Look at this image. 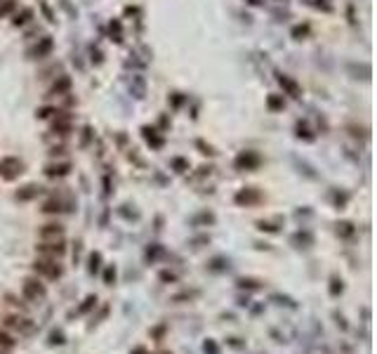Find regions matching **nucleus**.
I'll return each mask as SVG.
<instances>
[{
    "mask_svg": "<svg viewBox=\"0 0 377 354\" xmlns=\"http://www.w3.org/2000/svg\"><path fill=\"white\" fill-rule=\"evenodd\" d=\"M99 264H101V255L92 253L90 255V267H88V269H90V274H97L99 272Z\"/></svg>",
    "mask_w": 377,
    "mask_h": 354,
    "instance_id": "18",
    "label": "nucleus"
},
{
    "mask_svg": "<svg viewBox=\"0 0 377 354\" xmlns=\"http://www.w3.org/2000/svg\"><path fill=\"white\" fill-rule=\"evenodd\" d=\"M38 257H50V260H59L64 253H66V245L64 241H43V243L36 248Z\"/></svg>",
    "mask_w": 377,
    "mask_h": 354,
    "instance_id": "5",
    "label": "nucleus"
},
{
    "mask_svg": "<svg viewBox=\"0 0 377 354\" xmlns=\"http://www.w3.org/2000/svg\"><path fill=\"white\" fill-rule=\"evenodd\" d=\"M33 272L38 274V276H43V279H59L64 274L62 264L57 262V260H50V257H38L36 262H33Z\"/></svg>",
    "mask_w": 377,
    "mask_h": 354,
    "instance_id": "2",
    "label": "nucleus"
},
{
    "mask_svg": "<svg viewBox=\"0 0 377 354\" xmlns=\"http://www.w3.org/2000/svg\"><path fill=\"white\" fill-rule=\"evenodd\" d=\"M12 7H14V2H12V0H9V2H5V5H0V17H2L5 12H9Z\"/></svg>",
    "mask_w": 377,
    "mask_h": 354,
    "instance_id": "25",
    "label": "nucleus"
},
{
    "mask_svg": "<svg viewBox=\"0 0 377 354\" xmlns=\"http://www.w3.org/2000/svg\"><path fill=\"white\" fill-rule=\"evenodd\" d=\"M14 340H12V336H7V333H0V354H7L14 350Z\"/></svg>",
    "mask_w": 377,
    "mask_h": 354,
    "instance_id": "14",
    "label": "nucleus"
},
{
    "mask_svg": "<svg viewBox=\"0 0 377 354\" xmlns=\"http://www.w3.org/2000/svg\"><path fill=\"white\" fill-rule=\"evenodd\" d=\"M161 281H177V274H172V272H161Z\"/></svg>",
    "mask_w": 377,
    "mask_h": 354,
    "instance_id": "24",
    "label": "nucleus"
},
{
    "mask_svg": "<svg viewBox=\"0 0 377 354\" xmlns=\"http://www.w3.org/2000/svg\"><path fill=\"white\" fill-rule=\"evenodd\" d=\"M238 288H248V291H260V288H262V281H257V279H241V281H238Z\"/></svg>",
    "mask_w": 377,
    "mask_h": 354,
    "instance_id": "16",
    "label": "nucleus"
},
{
    "mask_svg": "<svg viewBox=\"0 0 377 354\" xmlns=\"http://www.w3.org/2000/svg\"><path fill=\"white\" fill-rule=\"evenodd\" d=\"M28 19H31V9H24L21 14H17V17H14V26H21V24H26Z\"/></svg>",
    "mask_w": 377,
    "mask_h": 354,
    "instance_id": "20",
    "label": "nucleus"
},
{
    "mask_svg": "<svg viewBox=\"0 0 377 354\" xmlns=\"http://www.w3.org/2000/svg\"><path fill=\"white\" fill-rule=\"evenodd\" d=\"M328 291H330L332 298L342 295V291H344V281H342L340 276H332V279H330V288H328Z\"/></svg>",
    "mask_w": 377,
    "mask_h": 354,
    "instance_id": "15",
    "label": "nucleus"
},
{
    "mask_svg": "<svg viewBox=\"0 0 377 354\" xmlns=\"http://www.w3.org/2000/svg\"><path fill=\"white\" fill-rule=\"evenodd\" d=\"M69 170H71V165H69V163H59V165L52 163V165H47V168H45V175H47V177H64Z\"/></svg>",
    "mask_w": 377,
    "mask_h": 354,
    "instance_id": "11",
    "label": "nucleus"
},
{
    "mask_svg": "<svg viewBox=\"0 0 377 354\" xmlns=\"http://www.w3.org/2000/svg\"><path fill=\"white\" fill-rule=\"evenodd\" d=\"M38 194H40V187H38V184H26L24 189L17 191V201H31V199H36Z\"/></svg>",
    "mask_w": 377,
    "mask_h": 354,
    "instance_id": "10",
    "label": "nucleus"
},
{
    "mask_svg": "<svg viewBox=\"0 0 377 354\" xmlns=\"http://www.w3.org/2000/svg\"><path fill=\"white\" fill-rule=\"evenodd\" d=\"M38 236H40V241H64V227L57 222H50L40 227Z\"/></svg>",
    "mask_w": 377,
    "mask_h": 354,
    "instance_id": "6",
    "label": "nucleus"
},
{
    "mask_svg": "<svg viewBox=\"0 0 377 354\" xmlns=\"http://www.w3.org/2000/svg\"><path fill=\"white\" fill-rule=\"evenodd\" d=\"M5 326H7L9 331H17L19 336L33 333V321L28 317H24V314H9V317L5 319Z\"/></svg>",
    "mask_w": 377,
    "mask_h": 354,
    "instance_id": "3",
    "label": "nucleus"
},
{
    "mask_svg": "<svg viewBox=\"0 0 377 354\" xmlns=\"http://www.w3.org/2000/svg\"><path fill=\"white\" fill-rule=\"evenodd\" d=\"M337 234H342V236H351V234H354V229H351L349 222H342V225H337Z\"/></svg>",
    "mask_w": 377,
    "mask_h": 354,
    "instance_id": "22",
    "label": "nucleus"
},
{
    "mask_svg": "<svg viewBox=\"0 0 377 354\" xmlns=\"http://www.w3.org/2000/svg\"><path fill=\"white\" fill-rule=\"evenodd\" d=\"M69 90H71V78H66V76H62V78L52 85V95H66Z\"/></svg>",
    "mask_w": 377,
    "mask_h": 354,
    "instance_id": "13",
    "label": "nucleus"
},
{
    "mask_svg": "<svg viewBox=\"0 0 377 354\" xmlns=\"http://www.w3.org/2000/svg\"><path fill=\"white\" fill-rule=\"evenodd\" d=\"M21 295L28 302H40V300L47 298V288H45V283H40L38 276H26L21 281Z\"/></svg>",
    "mask_w": 377,
    "mask_h": 354,
    "instance_id": "1",
    "label": "nucleus"
},
{
    "mask_svg": "<svg viewBox=\"0 0 377 354\" xmlns=\"http://www.w3.org/2000/svg\"><path fill=\"white\" fill-rule=\"evenodd\" d=\"M50 52H52V40H50V38H43V40H40V45H36L33 50H28V55L38 57V59H40V57H45V55H50Z\"/></svg>",
    "mask_w": 377,
    "mask_h": 354,
    "instance_id": "9",
    "label": "nucleus"
},
{
    "mask_svg": "<svg viewBox=\"0 0 377 354\" xmlns=\"http://www.w3.org/2000/svg\"><path fill=\"white\" fill-rule=\"evenodd\" d=\"M113 281H116V267H108L106 272H104V283H106V286H111Z\"/></svg>",
    "mask_w": 377,
    "mask_h": 354,
    "instance_id": "21",
    "label": "nucleus"
},
{
    "mask_svg": "<svg viewBox=\"0 0 377 354\" xmlns=\"http://www.w3.org/2000/svg\"><path fill=\"white\" fill-rule=\"evenodd\" d=\"M43 210H45V213H59V210H62V203H59V201H47L45 206H43Z\"/></svg>",
    "mask_w": 377,
    "mask_h": 354,
    "instance_id": "19",
    "label": "nucleus"
},
{
    "mask_svg": "<svg viewBox=\"0 0 377 354\" xmlns=\"http://www.w3.org/2000/svg\"><path fill=\"white\" fill-rule=\"evenodd\" d=\"M203 350H205V354H219V347H217L215 343H212V340H205Z\"/></svg>",
    "mask_w": 377,
    "mask_h": 354,
    "instance_id": "23",
    "label": "nucleus"
},
{
    "mask_svg": "<svg viewBox=\"0 0 377 354\" xmlns=\"http://www.w3.org/2000/svg\"><path fill=\"white\" fill-rule=\"evenodd\" d=\"M97 305V295H88V298L83 300V305L78 309H73L71 312V317H81V314H85V312H90L92 307Z\"/></svg>",
    "mask_w": 377,
    "mask_h": 354,
    "instance_id": "12",
    "label": "nucleus"
},
{
    "mask_svg": "<svg viewBox=\"0 0 377 354\" xmlns=\"http://www.w3.org/2000/svg\"><path fill=\"white\" fill-rule=\"evenodd\" d=\"M64 343H66L64 331H52V333H50V345H64Z\"/></svg>",
    "mask_w": 377,
    "mask_h": 354,
    "instance_id": "17",
    "label": "nucleus"
},
{
    "mask_svg": "<svg viewBox=\"0 0 377 354\" xmlns=\"http://www.w3.org/2000/svg\"><path fill=\"white\" fill-rule=\"evenodd\" d=\"M234 201L238 206H257V203H262V194L257 189H252V187H248V189L238 191Z\"/></svg>",
    "mask_w": 377,
    "mask_h": 354,
    "instance_id": "7",
    "label": "nucleus"
},
{
    "mask_svg": "<svg viewBox=\"0 0 377 354\" xmlns=\"http://www.w3.org/2000/svg\"><path fill=\"white\" fill-rule=\"evenodd\" d=\"M21 173H24V163H21L19 158L7 156V158L0 161V177H2V180H14V177H19Z\"/></svg>",
    "mask_w": 377,
    "mask_h": 354,
    "instance_id": "4",
    "label": "nucleus"
},
{
    "mask_svg": "<svg viewBox=\"0 0 377 354\" xmlns=\"http://www.w3.org/2000/svg\"><path fill=\"white\" fill-rule=\"evenodd\" d=\"M260 165V156H255V154H241L238 158H236V168H245V170H250V168H257Z\"/></svg>",
    "mask_w": 377,
    "mask_h": 354,
    "instance_id": "8",
    "label": "nucleus"
}]
</instances>
